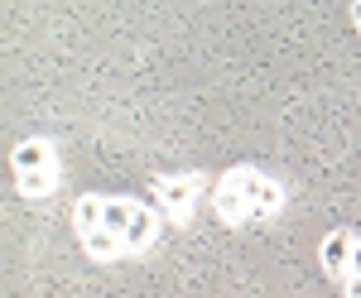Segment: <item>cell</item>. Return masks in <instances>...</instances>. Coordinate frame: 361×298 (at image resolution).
Wrapping results in <instances>:
<instances>
[{
	"mask_svg": "<svg viewBox=\"0 0 361 298\" xmlns=\"http://www.w3.org/2000/svg\"><path fill=\"white\" fill-rule=\"evenodd\" d=\"M241 192H246V202H250L246 221H265V217H275L279 207H284V183L265 178V173H250Z\"/></svg>",
	"mask_w": 361,
	"mask_h": 298,
	"instance_id": "obj_2",
	"label": "cell"
},
{
	"mask_svg": "<svg viewBox=\"0 0 361 298\" xmlns=\"http://www.w3.org/2000/svg\"><path fill=\"white\" fill-rule=\"evenodd\" d=\"M54 188H58V168H29V173H20V192L25 197H49Z\"/></svg>",
	"mask_w": 361,
	"mask_h": 298,
	"instance_id": "obj_10",
	"label": "cell"
},
{
	"mask_svg": "<svg viewBox=\"0 0 361 298\" xmlns=\"http://www.w3.org/2000/svg\"><path fill=\"white\" fill-rule=\"evenodd\" d=\"M347 274H361V241L352 245V265H347Z\"/></svg>",
	"mask_w": 361,
	"mask_h": 298,
	"instance_id": "obj_12",
	"label": "cell"
},
{
	"mask_svg": "<svg viewBox=\"0 0 361 298\" xmlns=\"http://www.w3.org/2000/svg\"><path fill=\"white\" fill-rule=\"evenodd\" d=\"M135 207H140V202H130V197H106L102 226H106V231H116V236H126V226L135 221Z\"/></svg>",
	"mask_w": 361,
	"mask_h": 298,
	"instance_id": "obj_9",
	"label": "cell"
},
{
	"mask_svg": "<svg viewBox=\"0 0 361 298\" xmlns=\"http://www.w3.org/2000/svg\"><path fill=\"white\" fill-rule=\"evenodd\" d=\"M342 289H347V298H361V274H347Z\"/></svg>",
	"mask_w": 361,
	"mask_h": 298,
	"instance_id": "obj_11",
	"label": "cell"
},
{
	"mask_svg": "<svg viewBox=\"0 0 361 298\" xmlns=\"http://www.w3.org/2000/svg\"><path fill=\"white\" fill-rule=\"evenodd\" d=\"M154 236H159V217H154V207H145V202H140L135 221L126 226V236H121V241H126V250H145V245H154Z\"/></svg>",
	"mask_w": 361,
	"mask_h": 298,
	"instance_id": "obj_6",
	"label": "cell"
},
{
	"mask_svg": "<svg viewBox=\"0 0 361 298\" xmlns=\"http://www.w3.org/2000/svg\"><path fill=\"white\" fill-rule=\"evenodd\" d=\"M352 20H357V29H361V0H357V5H352Z\"/></svg>",
	"mask_w": 361,
	"mask_h": 298,
	"instance_id": "obj_13",
	"label": "cell"
},
{
	"mask_svg": "<svg viewBox=\"0 0 361 298\" xmlns=\"http://www.w3.org/2000/svg\"><path fill=\"white\" fill-rule=\"evenodd\" d=\"M154 202L164 207L169 217L188 221V212H193V178H159L154 183Z\"/></svg>",
	"mask_w": 361,
	"mask_h": 298,
	"instance_id": "obj_3",
	"label": "cell"
},
{
	"mask_svg": "<svg viewBox=\"0 0 361 298\" xmlns=\"http://www.w3.org/2000/svg\"><path fill=\"white\" fill-rule=\"evenodd\" d=\"M255 173V168H231L222 183H217V192H212V207H217V217L226 221V226H246V212H250V202H246V178Z\"/></svg>",
	"mask_w": 361,
	"mask_h": 298,
	"instance_id": "obj_1",
	"label": "cell"
},
{
	"mask_svg": "<svg viewBox=\"0 0 361 298\" xmlns=\"http://www.w3.org/2000/svg\"><path fill=\"white\" fill-rule=\"evenodd\" d=\"M352 245H357V236H347V231H328V236H323V245H318V260H323V270L333 274V279H347Z\"/></svg>",
	"mask_w": 361,
	"mask_h": 298,
	"instance_id": "obj_4",
	"label": "cell"
},
{
	"mask_svg": "<svg viewBox=\"0 0 361 298\" xmlns=\"http://www.w3.org/2000/svg\"><path fill=\"white\" fill-rule=\"evenodd\" d=\"M82 250H87V260H97V265H111L116 255L126 250V241H121L116 231H106V226H97V231H87V236H82Z\"/></svg>",
	"mask_w": 361,
	"mask_h": 298,
	"instance_id": "obj_7",
	"label": "cell"
},
{
	"mask_svg": "<svg viewBox=\"0 0 361 298\" xmlns=\"http://www.w3.org/2000/svg\"><path fill=\"white\" fill-rule=\"evenodd\" d=\"M10 163H15V173L54 168V144H49V139H20V144L10 149Z\"/></svg>",
	"mask_w": 361,
	"mask_h": 298,
	"instance_id": "obj_5",
	"label": "cell"
},
{
	"mask_svg": "<svg viewBox=\"0 0 361 298\" xmlns=\"http://www.w3.org/2000/svg\"><path fill=\"white\" fill-rule=\"evenodd\" d=\"M102 212H106V197H78V207H73V226H78V236H87V231H97L102 226Z\"/></svg>",
	"mask_w": 361,
	"mask_h": 298,
	"instance_id": "obj_8",
	"label": "cell"
}]
</instances>
